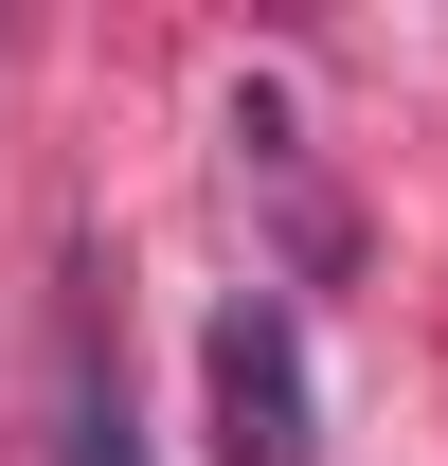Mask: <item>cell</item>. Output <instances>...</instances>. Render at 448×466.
<instances>
[{"mask_svg":"<svg viewBox=\"0 0 448 466\" xmlns=\"http://www.w3.org/2000/svg\"><path fill=\"white\" fill-rule=\"evenodd\" d=\"M216 466H305V341H287V305L216 323Z\"/></svg>","mask_w":448,"mask_h":466,"instance_id":"obj_1","label":"cell"}]
</instances>
